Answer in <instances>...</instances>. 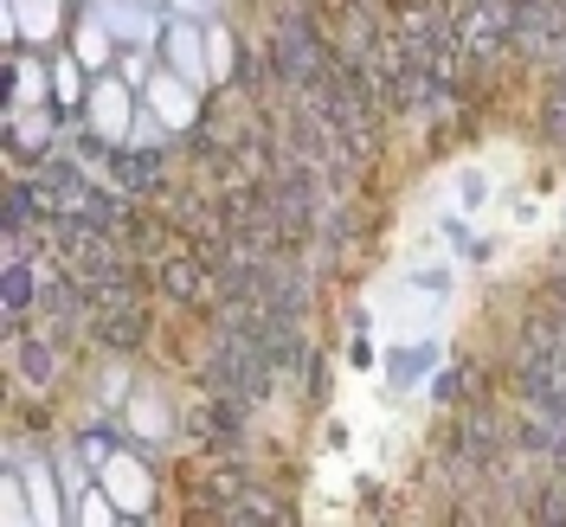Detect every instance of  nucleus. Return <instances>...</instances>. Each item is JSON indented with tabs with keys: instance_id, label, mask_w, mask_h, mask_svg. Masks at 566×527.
Listing matches in <instances>:
<instances>
[{
	"instance_id": "obj_1",
	"label": "nucleus",
	"mask_w": 566,
	"mask_h": 527,
	"mask_svg": "<svg viewBox=\"0 0 566 527\" xmlns=\"http://www.w3.org/2000/svg\"><path fill=\"white\" fill-rule=\"evenodd\" d=\"M193 380H200V392H239L251 405H271L277 387H283V367L258 348V341H245V335L207 328V341L193 354Z\"/></svg>"
},
{
	"instance_id": "obj_2",
	"label": "nucleus",
	"mask_w": 566,
	"mask_h": 527,
	"mask_svg": "<svg viewBox=\"0 0 566 527\" xmlns=\"http://www.w3.org/2000/svg\"><path fill=\"white\" fill-rule=\"evenodd\" d=\"M155 296L161 303H175V309H193V316H207L212 303L226 296L219 289V271H212V257L193 239H180L161 264H155Z\"/></svg>"
},
{
	"instance_id": "obj_3",
	"label": "nucleus",
	"mask_w": 566,
	"mask_h": 527,
	"mask_svg": "<svg viewBox=\"0 0 566 527\" xmlns=\"http://www.w3.org/2000/svg\"><path fill=\"white\" fill-rule=\"evenodd\" d=\"M444 438H451L458 451H470V457L490 463L495 451H509V444H515V405H502L495 392H476V399L451 405V424H444Z\"/></svg>"
},
{
	"instance_id": "obj_4",
	"label": "nucleus",
	"mask_w": 566,
	"mask_h": 527,
	"mask_svg": "<svg viewBox=\"0 0 566 527\" xmlns=\"http://www.w3.org/2000/svg\"><path fill=\"white\" fill-rule=\"evenodd\" d=\"M251 399H239V392H207L200 405H187L180 412V431L200 444V451H245L251 438Z\"/></svg>"
},
{
	"instance_id": "obj_5",
	"label": "nucleus",
	"mask_w": 566,
	"mask_h": 527,
	"mask_svg": "<svg viewBox=\"0 0 566 527\" xmlns=\"http://www.w3.org/2000/svg\"><path fill=\"white\" fill-rule=\"evenodd\" d=\"M0 354H7V380H20L27 392H52L59 380H65V367H71V348L52 341L39 322L20 335V341H7Z\"/></svg>"
},
{
	"instance_id": "obj_6",
	"label": "nucleus",
	"mask_w": 566,
	"mask_h": 527,
	"mask_svg": "<svg viewBox=\"0 0 566 527\" xmlns=\"http://www.w3.org/2000/svg\"><path fill=\"white\" fill-rule=\"evenodd\" d=\"M161 65L180 71L187 84H200V91H212V45H207V20H187V13H175L168 27H161Z\"/></svg>"
},
{
	"instance_id": "obj_7",
	"label": "nucleus",
	"mask_w": 566,
	"mask_h": 527,
	"mask_svg": "<svg viewBox=\"0 0 566 527\" xmlns=\"http://www.w3.org/2000/svg\"><path fill=\"white\" fill-rule=\"evenodd\" d=\"M136 104H142V91H129V84H123L116 71H104V77H91V97H84V123H91L97 136H109V141H129Z\"/></svg>"
},
{
	"instance_id": "obj_8",
	"label": "nucleus",
	"mask_w": 566,
	"mask_h": 527,
	"mask_svg": "<svg viewBox=\"0 0 566 527\" xmlns=\"http://www.w3.org/2000/svg\"><path fill=\"white\" fill-rule=\"evenodd\" d=\"M104 180H116L129 200H155V187L168 180V148H136V141H116L104 161Z\"/></svg>"
},
{
	"instance_id": "obj_9",
	"label": "nucleus",
	"mask_w": 566,
	"mask_h": 527,
	"mask_svg": "<svg viewBox=\"0 0 566 527\" xmlns=\"http://www.w3.org/2000/svg\"><path fill=\"white\" fill-rule=\"evenodd\" d=\"M97 7V20H104L109 33L123 39V45H161V13H155V0H91Z\"/></svg>"
},
{
	"instance_id": "obj_10",
	"label": "nucleus",
	"mask_w": 566,
	"mask_h": 527,
	"mask_svg": "<svg viewBox=\"0 0 566 527\" xmlns=\"http://www.w3.org/2000/svg\"><path fill=\"white\" fill-rule=\"evenodd\" d=\"M71 52L84 59V71H91V77L116 71V59H123V39L97 20V7H91V0H84V7H77V20H71Z\"/></svg>"
},
{
	"instance_id": "obj_11",
	"label": "nucleus",
	"mask_w": 566,
	"mask_h": 527,
	"mask_svg": "<svg viewBox=\"0 0 566 527\" xmlns=\"http://www.w3.org/2000/svg\"><path fill=\"white\" fill-rule=\"evenodd\" d=\"M116 419L129 424V438H136V444H168V438L180 431V412H168V399H161L155 387H136V392H129V405H123Z\"/></svg>"
},
{
	"instance_id": "obj_12",
	"label": "nucleus",
	"mask_w": 566,
	"mask_h": 527,
	"mask_svg": "<svg viewBox=\"0 0 566 527\" xmlns=\"http://www.w3.org/2000/svg\"><path fill=\"white\" fill-rule=\"evenodd\" d=\"M104 489L123 502V521H148V457H129V444L104 463Z\"/></svg>"
},
{
	"instance_id": "obj_13",
	"label": "nucleus",
	"mask_w": 566,
	"mask_h": 527,
	"mask_svg": "<svg viewBox=\"0 0 566 527\" xmlns=\"http://www.w3.org/2000/svg\"><path fill=\"white\" fill-rule=\"evenodd\" d=\"M0 7H7V45H27V39L52 45L65 27V0H0Z\"/></svg>"
},
{
	"instance_id": "obj_14",
	"label": "nucleus",
	"mask_w": 566,
	"mask_h": 527,
	"mask_svg": "<svg viewBox=\"0 0 566 527\" xmlns=\"http://www.w3.org/2000/svg\"><path fill=\"white\" fill-rule=\"evenodd\" d=\"M7 71H13V97H7V109L52 104V97H45V91H52V59H39V52H27V45H7Z\"/></svg>"
},
{
	"instance_id": "obj_15",
	"label": "nucleus",
	"mask_w": 566,
	"mask_h": 527,
	"mask_svg": "<svg viewBox=\"0 0 566 527\" xmlns=\"http://www.w3.org/2000/svg\"><path fill=\"white\" fill-rule=\"evenodd\" d=\"M219 521H239V527H296V508H290L283 495H271V489H258V483H251L232 508H219Z\"/></svg>"
},
{
	"instance_id": "obj_16",
	"label": "nucleus",
	"mask_w": 566,
	"mask_h": 527,
	"mask_svg": "<svg viewBox=\"0 0 566 527\" xmlns=\"http://www.w3.org/2000/svg\"><path fill=\"white\" fill-rule=\"evenodd\" d=\"M444 360V348H431V341H412V348H392V360H387V380H392V392H406V387H419L424 373Z\"/></svg>"
},
{
	"instance_id": "obj_17",
	"label": "nucleus",
	"mask_w": 566,
	"mask_h": 527,
	"mask_svg": "<svg viewBox=\"0 0 566 527\" xmlns=\"http://www.w3.org/2000/svg\"><path fill=\"white\" fill-rule=\"evenodd\" d=\"M52 97H59V104H77V109H84V97H91V71H84V59H77V52L52 59Z\"/></svg>"
},
{
	"instance_id": "obj_18",
	"label": "nucleus",
	"mask_w": 566,
	"mask_h": 527,
	"mask_svg": "<svg viewBox=\"0 0 566 527\" xmlns=\"http://www.w3.org/2000/svg\"><path fill=\"white\" fill-rule=\"evenodd\" d=\"M155 71H161V52L155 45H123V59H116V77L148 97V84H155Z\"/></svg>"
},
{
	"instance_id": "obj_19",
	"label": "nucleus",
	"mask_w": 566,
	"mask_h": 527,
	"mask_svg": "<svg viewBox=\"0 0 566 527\" xmlns=\"http://www.w3.org/2000/svg\"><path fill=\"white\" fill-rule=\"evenodd\" d=\"M71 521H84V527H97V521H123V502H116V495L104 489V476H97L91 489L71 502Z\"/></svg>"
},
{
	"instance_id": "obj_20",
	"label": "nucleus",
	"mask_w": 566,
	"mask_h": 527,
	"mask_svg": "<svg viewBox=\"0 0 566 527\" xmlns=\"http://www.w3.org/2000/svg\"><path fill=\"white\" fill-rule=\"evenodd\" d=\"M0 521H7V527L33 521V495H27V476H20V470H7V463H0Z\"/></svg>"
},
{
	"instance_id": "obj_21",
	"label": "nucleus",
	"mask_w": 566,
	"mask_h": 527,
	"mask_svg": "<svg viewBox=\"0 0 566 527\" xmlns=\"http://www.w3.org/2000/svg\"><path fill=\"white\" fill-rule=\"evenodd\" d=\"M129 392H136V380H129L123 367H109L104 380H97V399H104V412H123V405H129Z\"/></svg>"
},
{
	"instance_id": "obj_22",
	"label": "nucleus",
	"mask_w": 566,
	"mask_h": 527,
	"mask_svg": "<svg viewBox=\"0 0 566 527\" xmlns=\"http://www.w3.org/2000/svg\"><path fill=\"white\" fill-rule=\"evenodd\" d=\"M348 367H374V348L360 341V328H354V341H348Z\"/></svg>"
},
{
	"instance_id": "obj_23",
	"label": "nucleus",
	"mask_w": 566,
	"mask_h": 527,
	"mask_svg": "<svg viewBox=\"0 0 566 527\" xmlns=\"http://www.w3.org/2000/svg\"><path fill=\"white\" fill-rule=\"evenodd\" d=\"M463 207H483V175H463Z\"/></svg>"
}]
</instances>
